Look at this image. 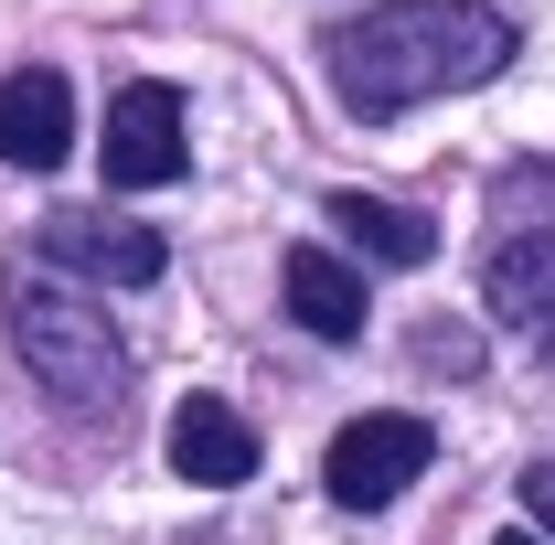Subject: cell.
Listing matches in <instances>:
<instances>
[{
	"instance_id": "obj_5",
	"label": "cell",
	"mask_w": 555,
	"mask_h": 545,
	"mask_svg": "<svg viewBox=\"0 0 555 545\" xmlns=\"http://www.w3.org/2000/svg\"><path fill=\"white\" fill-rule=\"evenodd\" d=\"M33 257L65 268V278H107V289H150L171 268L160 225H129V214H43L33 225Z\"/></svg>"
},
{
	"instance_id": "obj_10",
	"label": "cell",
	"mask_w": 555,
	"mask_h": 545,
	"mask_svg": "<svg viewBox=\"0 0 555 545\" xmlns=\"http://www.w3.org/2000/svg\"><path fill=\"white\" fill-rule=\"evenodd\" d=\"M321 225H343L352 246L385 257V268H427V257H438V225H427L416 204H385V193H332Z\"/></svg>"
},
{
	"instance_id": "obj_4",
	"label": "cell",
	"mask_w": 555,
	"mask_h": 545,
	"mask_svg": "<svg viewBox=\"0 0 555 545\" xmlns=\"http://www.w3.org/2000/svg\"><path fill=\"white\" fill-rule=\"evenodd\" d=\"M96 172H107V193H160V182H182V172H193V139H182V86H160V75L118 86L107 139H96Z\"/></svg>"
},
{
	"instance_id": "obj_11",
	"label": "cell",
	"mask_w": 555,
	"mask_h": 545,
	"mask_svg": "<svg viewBox=\"0 0 555 545\" xmlns=\"http://www.w3.org/2000/svg\"><path fill=\"white\" fill-rule=\"evenodd\" d=\"M524 514L555 535V460H534V471H524Z\"/></svg>"
},
{
	"instance_id": "obj_7",
	"label": "cell",
	"mask_w": 555,
	"mask_h": 545,
	"mask_svg": "<svg viewBox=\"0 0 555 545\" xmlns=\"http://www.w3.org/2000/svg\"><path fill=\"white\" fill-rule=\"evenodd\" d=\"M171 471L204 481V492L257 481V428L224 407V396H182V407H171Z\"/></svg>"
},
{
	"instance_id": "obj_9",
	"label": "cell",
	"mask_w": 555,
	"mask_h": 545,
	"mask_svg": "<svg viewBox=\"0 0 555 545\" xmlns=\"http://www.w3.org/2000/svg\"><path fill=\"white\" fill-rule=\"evenodd\" d=\"M278 289H288V321H299V332H321V342H352V332H363V278H352L332 246H288Z\"/></svg>"
},
{
	"instance_id": "obj_1",
	"label": "cell",
	"mask_w": 555,
	"mask_h": 545,
	"mask_svg": "<svg viewBox=\"0 0 555 545\" xmlns=\"http://www.w3.org/2000/svg\"><path fill=\"white\" fill-rule=\"evenodd\" d=\"M321 54L352 118H406L427 97H460L513 65V22L491 0H385V11H352Z\"/></svg>"
},
{
	"instance_id": "obj_3",
	"label": "cell",
	"mask_w": 555,
	"mask_h": 545,
	"mask_svg": "<svg viewBox=\"0 0 555 545\" xmlns=\"http://www.w3.org/2000/svg\"><path fill=\"white\" fill-rule=\"evenodd\" d=\"M427 460H438V428L406 417V407H374V417H352L343 439L321 449V492H332L343 514H385Z\"/></svg>"
},
{
	"instance_id": "obj_6",
	"label": "cell",
	"mask_w": 555,
	"mask_h": 545,
	"mask_svg": "<svg viewBox=\"0 0 555 545\" xmlns=\"http://www.w3.org/2000/svg\"><path fill=\"white\" fill-rule=\"evenodd\" d=\"M65 150H75V86L54 65L0 75V161L11 172H65Z\"/></svg>"
},
{
	"instance_id": "obj_2",
	"label": "cell",
	"mask_w": 555,
	"mask_h": 545,
	"mask_svg": "<svg viewBox=\"0 0 555 545\" xmlns=\"http://www.w3.org/2000/svg\"><path fill=\"white\" fill-rule=\"evenodd\" d=\"M0 332H11L22 375H33L54 407H107V396L129 385V342H118V321H107L65 268H22V278H11V289H0Z\"/></svg>"
},
{
	"instance_id": "obj_8",
	"label": "cell",
	"mask_w": 555,
	"mask_h": 545,
	"mask_svg": "<svg viewBox=\"0 0 555 545\" xmlns=\"http://www.w3.org/2000/svg\"><path fill=\"white\" fill-rule=\"evenodd\" d=\"M481 300L513 321V332H545V342H555V225H524V236H502V246H491Z\"/></svg>"
},
{
	"instance_id": "obj_12",
	"label": "cell",
	"mask_w": 555,
	"mask_h": 545,
	"mask_svg": "<svg viewBox=\"0 0 555 545\" xmlns=\"http://www.w3.org/2000/svg\"><path fill=\"white\" fill-rule=\"evenodd\" d=\"M491 545H545V535H491Z\"/></svg>"
}]
</instances>
